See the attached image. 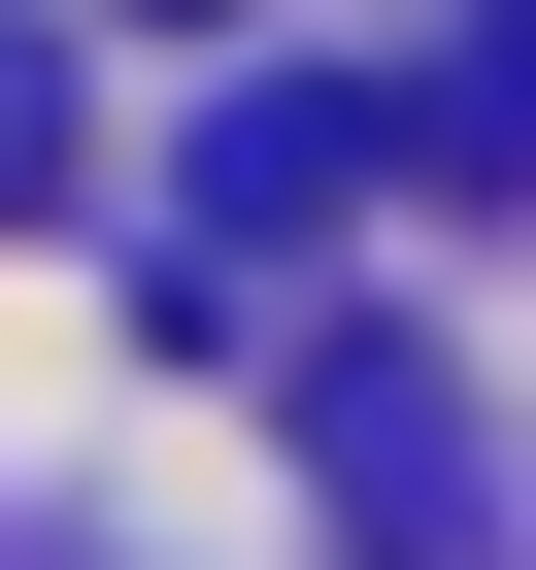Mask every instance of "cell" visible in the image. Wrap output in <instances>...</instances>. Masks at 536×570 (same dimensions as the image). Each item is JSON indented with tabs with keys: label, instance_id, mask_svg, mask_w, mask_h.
I'll return each instance as SVG.
<instances>
[{
	"label": "cell",
	"instance_id": "obj_2",
	"mask_svg": "<svg viewBox=\"0 0 536 570\" xmlns=\"http://www.w3.org/2000/svg\"><path fill=\"white\" fill-rule=\"evenodd\" d=\"M34 168H68V101H34V35H0V202H34Z\"/></svg>",
	"mask_w": 536,
	"mask_h": 570
},
{
	"label": "cell",
	"instance_id": "obj_1",
	"mask_svg": "<svg viewBox=\"0 0 536 570\" xmlns=\"http://www.w3.org/2000/svg\"><path fill=\"white\" fill-rule=\"evenodd\" d=\"M302 436H336V503H369V537H436V403H403V370H369V336H336V370H302Z\"/></svg>",
	"mask_w": 536,
	"mask_h": 570
}]
</instances>
